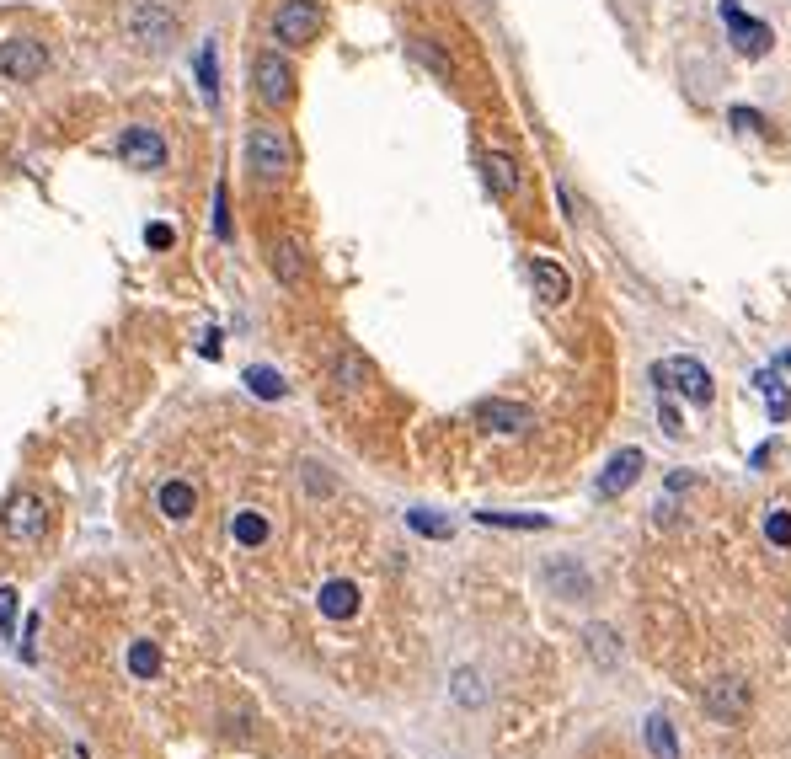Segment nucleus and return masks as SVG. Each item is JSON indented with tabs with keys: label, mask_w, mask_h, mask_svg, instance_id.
I'll return each mask as SVG.
<instances>
[{
	"label": "nucleus",
	"mask_w": 791,
	"mask_h": 759,
	"mask_svg": "<svg viewBox=\"0 0 791 759\" xmlns=\"http://www.w3.org/2000/svg\"><path fill=\"white\" fill-rule=\"evenodd\" d=\"M294 166V145L278 123H252L246 129V172L257 182H284Z\"/></svg>",
	"instance_id": "nucleus-1"
},
{
	"label": "nucleus",
	"mask_w": 791,
	"mask_h": 759,
	"mask_svg": "<svg viewBox=\"0 0 791 759\" xmlns=\"http://www.w3.org/2000/svg\"><path fill=\"white\" fill-rule=\"evenodd\" d=\"M252 97L268 107V113H284L294 102V65L284 49H257L252 54Z\"/></svg>",
	"instance_id": "nucleus-2"
},
{
	"label": "nucleus",
	"mask_w": 791,
	"mask_h": 759,
	"mask_svg": "<svg viewBox=\"0 0 791 759\" xmlns=\"http://www.w3.org/2000/svg\"><path fill=\"white\" fill-rule=\"evenodd\" d=\"M268 27L278 38V49H305V43H316L321 27H327V6H321V0H278Z\"/></svg>",
	"instance_id": "nucleus-3"
},
{
	"label": "nucleus",
	"mask_w": 791,
	"mask_h": 759,
	"mask_svg": "<svg viewBox=\"0 0 791 759\" xmlns=\"http://www.w3.org/2000/svg\"><path fill=\"white\" fill-rule=\"evenodd\" d=\"M43 70H49V43L43 38H27V33L0 38V81L33 86V81H43Z\"/></svg>",
	"instance_id": "nucleus-4"
},
{
	"label": "nucleus",
	"mask_w": 791,
	"mask_h": 759,
	"mask_svg": "<svg viewBox=\"0 0 791 759\" xmlns=\"http://www.w3.org/2000/svg\"><path fill=\"white\" fill-rule=\"evenodd\" d=\"M653 385H658V391H669V396L695 401V407H706V401L717 396V385H711V369L695 364V359H663V364L653 369Z\"/></svg>",
	"instance_id": "nucleus-5"
},
{
	"label": "nucleus",
	"mask_w": 791,
	"mask_h": 759,
	"mask_svg": "<svg viewBox=\"0 0 791 759\" xmlns=\"http://www.w3.org/2000/svg\"><path fill=\"white\" fill-rule=\"evenodd\" d=\"M0 530H6V540H17V546H38L43 530H49V503L38 492H11V503L0 508Z\"/></svg>",
	"instance_id": "nucleus-6"
},
{
	"label": "nucleus",
	"mask_w": 791,
	"mask_h": 759,
	"mask_svg": "<svg viewBox=\"0 0 791 759\" xmlns=\"http://www.w3.org/2000/svg\"><path fill=\"white\" fill-rule=\"evenodd\" d=\"M118 161L134 166V172H161V166H166L161 129H150V123H129V129L118 134Z\"/></svg>",
	"instance_id": "nucleus-7"
},
{
	"label": "nucleus",
	"mask_w": 791,
	"mask_h": 759,
	"mask_svg": "<svg viewBox=\"0 0 791 759\" xmlns=\"http://www.w3.org/2000/svg\"><path fill=\"white\" fill-rule=\"evenodd\" d=\"M722 22H727V33H733V49H738L743 59H765V54L775 49V27L759 22V17H743L738 0H722Z\"/></svg>",
	"instance_id": "nucleus-8"
},
{
	"label": "nucleus",
	"mask_w": 791,
	"mask_h": 759,
	"mask_svg": "<svg viewBox=\"0 0 791 759\" xmlns=\"http://www.w3.org/2000/svg\"><path fill=\"white\" fill-rule=\"evenodd\" d=\"M129 38L139 49H166V43L177 38V17L166 6H155V0H139L129 11Z\"/></svg>",
	"instance_id": "nucleus-9"
},
{
	"label": "nucleus",
	"mask_w": 791,
	"mask_h": 759,
	"mask_svg": "<svg viewBox=\"0 0 791 759\" xmlns=\"http://www.w3.org/2000/svg\"><path fill=\"white\" fill-rule=\"evenodd\" d=\"M706 711H711L717 722H743V717H749V685H743V679H733V674H727V679H711V685H706Z\"/></svg>",
	"instance_id": "nucleus-10"
},
{
	"label": "nucleus",
	"mask_w": 791,
	"mask_h": 759,
	"mask_svg": "<svg viewBox=\"0 0 791 759\" xmlns=\"http://www.w3.org/2000/svg\"><path fill=\"white\" fill-rule=\"evenodd\" d=\"M482 177H487V188L498 193V198H519L524 193V166L508 156V150H487V156H482Z\"/></svg>",
	"instance_id": "nucleus-11"
},
{
	"label": "nucleus",
	"mask_w": 791,
	"mask_h": 759,
	"mask_svg": "<svg viewBox=\"0 0 791 759\" xmlns=\"http://www.w3.org/2000/svg\"><path fill=\"white\" fill-rule=\"evenodd\" d=\"M642 466H647L642 449H620L610 466H604V476H599V498H620V492H631L637 487V476H642Z\"/></svg>",
	"instance_id": "nucleus-12"
},
{
	"label": "nucleus",
	"mask_w": 791,
	"mask_h": 759,
	"mask_svg": "<svg viewBox=\"0 0 791 759\" xmlns=\"http://www.w3.org/2000/svg\"><path fill=\"white\" fill-rule=\"evenodd\" d=\"M476 423L487 433H519V428L535 423V412L519 407V401H482V407H476Z\"/></svg>",
	"instance_id": "nucleus-13"
},
{
	"label": "nucleus",
	"mask_w": 791,
	"mask_h": 759,
	"mask_svg": "<svg viewBox=\"0 0 791 759\" xmlns=\"http://www.w3.org/2000/svg\"><path fill=\"white\" fill-rule=\"evenodd\" d=\"M155 508H161V519H193V508H198V487L193 482H182V476H172V482H161L155 487Z\"/></svg>",
	"instance_id": "nucleus-14"
},
{
	"label": "nucleus",
	"mask_w": 791,
	"mask_h": 759,
	"mask_svg": "<svg viewBox=\"0 0 791 759\" xmlns=\"http://www.w3.org/2000/svg\"><path fill=\"white\" fill-rule=\"evenodd\" d=\"M530 284H535V294L546 305H562L567 294H572V278H567V268H556L551 257H535L530 262Z\"/></svg>",
	"instance_id": "nucleus-15"
},
{
	"label": "nucleus",
	"mask_w": 791,
	"mask_h": 759,
	"mask_svg": "<svg viewBox=\"0 0 791 759\" xmlns=\"http://www.w3.org/2000/svg\"><path fill=\"white\" fill-rule=\"evenodd\" d=\"M321 615H332V621H353V615H359V588L353 583H327L321 588Z\"/></svg>",
	"instance_id": "nucleus-16"
},
{
	"label": "nucleus",
	"mask_w": 791,
	"mask_h": 759,
	"mask_svg": "<svg viewBox=\"0 0 791 759\" xmlns=\"http://www.w3.org/2000/svg\"><path fill=\"white\" fill-rule=\"evenodd\" d=\"M268 262H273V273H278V284H300L305 278V252H300V241H273V252H268Z\"/></svg>",
	"instance_id": "nucleus-17"
},
{
	"label": "nucleus",
	"mask_w": 791,
	"mask_h": 759,
	"mask_svg": "<svg viewBox=\"0 0 791 759\" xmlns=\"http://www.w3.org/2000/svg\"><path fill=\"white\" fill-rule=\"evenodd\" d=\"M754 385H759V396H765V407H770V423H786V412H791V391H786V380L775 375V369H759Z\"/></svg>",
	"instance_id": "nucleus-18"
},
{
	"label": "nucleus",
	"mask_w": 791,
	"mask_h": 759,
	"mask_svg": "<svg viewBox=\"0 0 791 759\" xmlns=\"http://www.w3.org/2000/svg\"><path fill=\"white\" fill-rule=\"evenodd\" d=\"M230 535H236V546L257 551L262 540H268V519L252 514V508H236V514H230Z\"/></svg>",
	"instance_id": "nucleus-19"
},
{
	"label": "nucleus",
	"mask_w": 791,
	"mask_h": 759,
	"mask_svg": "<svg viewBox=\"0 0 791 759\" xmlns=\"http://www.w3.org/2000/svg\"><path fill=\"white\" fill-rule=\"evenodd\" d=\"M332 375H337V385H343V391H364L369 359H364L359 348H343V353H337V369H332Z\"/></svg>",
	"instance_id": "nucleus-20"
},
{
	"label": "nucleus",
	"mask_w": 791,
	"mask_h": 759,
	"mask_svg": "<svg viewBox=\"0 0 791 759\" xmlns=\"http://www.w3.org/2000/svg\"><path fill=\"white\" fill-rule=\"evenodd\" d=\"M246 391H252V396H262V401H284V396H289V385L278 380V369H268V364H252V369H246Z\"/></svg>",
	"instance_id": "nucleus-21"
},
{
	"label": "nucleus",
	"mask_w": 791,
	"mask_h": 759,
	"mask_svg": "<svg viewBox=\"0 0 791 759\" xmlns=\"http://www.w3.org/2000/svg\"><path fill=\"white\" fill-rule=\"evenodd\" d=\"M476 524H498V530H546V514H498V508H482Z\"/></svg>",
	"instance_id": "nucleus-22"
},
{
	"label": "nucleus",
	"mask_w": 791,
	"mask_h": 759,
	"mask_svg": "<svg viewBox=\"0 0 791 759\" xmlns=\"http://www.w3.org/2000/svg\"><path fill=\"white\" fill-rule=\"evenodd\" d=\"M647 749H653L658 759H679V738H674V727L663 717H647Z\"/></svg>",
	"instance_id": "nucleus-23"
},
{
	"label": "nucleus",
	"mask_w": 791,
	"mask_h": 759,
	"mask_svg": "<svg viewBox=\"0 0 791 759\" xmlns=\"http://www.w3.org/2000/svg\"><path fill=\"white\" fill-rule=\"evenodd\" d=\"M129 674L134 679H155V674H161V653H155V642H134L129 647Z\"/></svg>",
	"instance_id": "nucleus-24"
},
{
	"label": "nucleus",
	"mask_w": 791,
	"mask_h": 759,
	"mask_svg": "<svg viewBox=\"0 0 791 759\" xmlns=\"http://www.w3.org/2000/svg\"><path fill=\"white\" fill-rule=\"evenodd\" d=\"M588 653H594L604 669H615L620 663V647H615V631L610 626H588Z\"/></svg>",
	"instance_id": "nucleus-25"
},
{
	"label": "nucleus",
	"mask_w": 791,
	"mask_h": 759,
	"mask_svg": "<svg viewBox=\"0 0 791 759\" xmlns=\"http://www.w3.org/2000/svg\"><path fill=\"white\" fill-rule=\"evenodd\" d=\"M198 86H204V102H220V70H214V43L198 49Z\"/></svg>",
	"instance_id": "nucleus-26"
},
{
	"label": "nucleus",
	"mask_w": 791,
	"mask_h": 759,
	"mask_svg": "<svg viewBox=\"0 0 791 759\" xmlns=\"http://www.w3.org/2000/svg\"><path fill=\"white\" fill-rule=\"evenodd\" d=\"M407 49H412V59H423V65L439 75V81H449V54H439L428 38H407Z\"/></svg>",
	"instance_id": "nucleus-27"
},
{
	"label": "nucleus",
	"mask_w": 791,
	"mask_h": 759,
	"mask_svg": "<svg viewBox=\"0 0 791 759\" xmlns=\"http://www.w3.org/2000/svg\"><path fill=\"white\" fill-rule=\"evenodd\" d=\"M407 524H412L417 535H433V540H444V535H449V519L428 514V508H412V514H407Z\"/></svg>",
	"instance_id": "nucleus-28"
},
{
	"label": "nucleus",
	"mask_w": 791,
	"mask_h": 759,
	"mask_svg": "<svg viewBox=\"0 0 791 759\" xmlns=\"http://www.w3.org/2000/svg\"><path fill=\"white\" fill-rule=\"evenodd\" d=\"M455 695H460L465 706H482V701H487V690H482V679H476V669H460V674H455Z\"/></svg>",
	"instance_id": "nucleus-29"
},
{
	"label": "nucleus",
	"mask_w": 791,
	"mask_h": 759,
	"mask_svg": "<svg viewBox=\"0 0 791 759\" xmlns=\"http://www.w3.org/2000/svg\"><path fill=\"white\" fill-rule=\"evenodd\" d=\"M765 540H770V546H791V514H786V508H770Z\"/></svg>",
	"instance_id": "nucleus-30"
},
{
	"label": "nucleus",
	"mask_w": 791,
	"mask_h": 759,
	"mask_svg": "<svg viewBox=\"0 0 791 759\" xmlns=\"http://www.w3.org/2000/svg\"><path fill=\"white\" fill-rule=\"evenodd\" d=\"M658 423L674 433V439H685V423H679V407H674V396L669 391H658Z\"/></svg>",
	"instance_id": "nucleus-31"
},
{
	"label": "nucleus",
	"mask_w": 791,
	"mask_h": 759,
	"mask_svg": "<svg viewBox=\"0 0 791 759\" xmlns=\"http://www.w3.org/2000/svg\"><path fill=\"white\" fill-rule=\"evenodd\" d=\"M11 621H17V588H0V637L11 631Z\"/></svg>",
	"instance_id": "nucleus-32"
},
{
	"label": "nucleus",
	"mask_w": 791,
	"mask_h": 759,
	"mask_svg": "<svg viewBox=\"0 0 791 759\" xmlns=\"http://www.w3.org/2000/svg\"><path fill=\"white\" fill-rule=\"evenodd\" d=\"M172 241H177V230H172V225H161V220H155V225L145 230V246H155V252H166Z\"/></svg>",
	"instance_id": "nucleus-33"
},
{
	"label": "nucleus",
	"mask_w": 791,
	"mask_h": 759,
	"mask_svg": "<svg viewBox=\"0 0 791 759\" xmlns=\"http://www.w3.org/2000/svg\"><path fill=\"white\" fill-rule=\"evenodd\" d=\"M214 230L230 236V214H225V188H214Z\"/></svg>",
	"instance_id": "nucleus-34"
},
{
	"label": "nucleus",
	"mask_w": 791,
	"mask_h": 759,
	"mask_svg": "<svg viewBox=\"0 0 791 759\" xmlns=\"http://www.w3.org/2000/svg\"><path fill=\"white\" fill-rule=\"evenodd\" d=\"M733 123H738V129H759V123H765V118H759L754 107H733Z\"/></svg>",
	"instance_id": "nucleus-35"
},
{
	"label": "nucleus",
	"mask_w": 791,
	"mask_h": 759,
	"mask_svg": "<svg viewBox=\"0 0 791 759\" xmlns=\"http://www.w3.org/2000/svg\"><path fill=\"white\" fill-rule=\"evenodd\" d=\"M770 460H775V439H770V444H759V449H754V466H759V471H765V466H770Z\"/></svg>",
	"instance_id": "nucleus-36"
}]
</instances>
